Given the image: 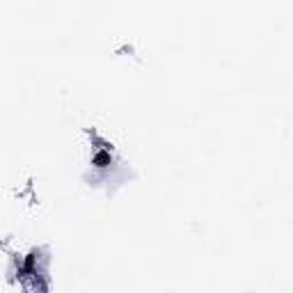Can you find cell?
<instances>
[{
    "instance_id": "cell-1",
    "label": "cell",
    "mask_w": 293,
    "mask_h": 293,
    "mask_svg": "<svg viewBox=\"0 0 293 293\" xmlns=\"http://www.w3.org/2000/svg\"><path fill=\"white\" fill-rule=\"evenodd\" d=\"M96 163H99V165L108 163V154H99V156H96Z\"/></svg>"
}]
</instances>
